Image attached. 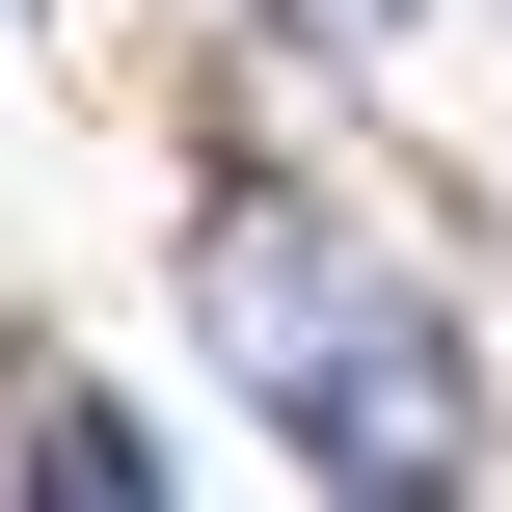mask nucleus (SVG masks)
I'll return each instance as SVG.
<instances>
[{
	"mask_svg": "<svg viewBox=\"0 0 512 512\" xmlns=\"http://www.w3.org/2000/svg\"><path fill=\"white\" fill-rule=\"evenodd\" d=\"M378 297H405V270H378V243H351L324 189H216V216H189V324L243 351V405H297V378H324V351L378 324Z\"/></svg>",
	"mask_w": 512,
	"mask_h": 512,
	"instance_id": "f03ea898",
	"label": "nucleus"
},
{
	"mask_svg": "<svg viewBox=\"0 0 512 512\" xmlns=\"http://www.w3.org/2000/svg\"><path fill=\"white\" fill-rule=\"evenodd\" d=\"M270 27H297V54H405V0H270Z\"/></svg>",
	"mask_w": 512,
	"mask_h": 512,
	"instance_id": "20e7f679",
	"label": "nucleus"
},
{
	"mask_svg": "<svg viewBox=\"0 0 512 512\" xmlns=\"http://www.w3.org/2000/svg\"><path fill=\"white\" fill-rule=\"evenodd\" d=\"M270 432L324 459V512H459V486H486V351H459L432 297H378V324H351Z\"/></svg>",
	"mask_w": 512,
	"mask_h": 512,
	"instance_id": "f257e3e1",
	"label": "nucleus"
},
{
	"mask_svg": "<svg viewBox=\"0 0 512 512\" xmlns=\"http://www.w3.org/2000/svg\"><path fill=\"white\" fill-rule=\"evenodd\" d=\"M27 512H162V459H135L108 405H27Z\"/></svg>",
	"mask_w": 512,
	"mask_h": 512,
	"instance_id": "7ed1b4c3",
	"label": "nucleus"
}]
</instances>
